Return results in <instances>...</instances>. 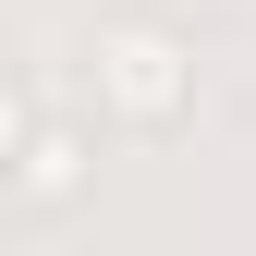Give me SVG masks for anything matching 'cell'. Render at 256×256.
Listing matches in <instances>:
<instances>
[{
	"mask_svg": "<svg viewBox=\"0 0 256 256\" xmlns=\"http://www.w3.org/2000/svg\"><path fill=\"white\" fill-rule=\"evenodd\" d=\"M86 86H98V110L122 122V134H171V122L196 110V49H183L171 24L122 12V24L86 37Z\"/></svg>",
	"mask_w": 256,
	"mask_h": 256,
	"instance_id": "6da1fadb",
	"label": "cell"
},
{
	"mask_svg": "<svg viewBox=\"0 0 256 256\" xmlns=\"http://www.w3.org/2000/svg\"><path fill=\"white\" fill-rule=\"evenodd\" d=\"M86 158H98V146H86L74 122H37V146L12 158V196H24V208H61V196H86Z\"/></svg>",
	"mask_w": 256,
	"mask_h": 256,
	"instance_id": "7a4b0ae2",
	"label": "cell"
},
{
	"mask_svg": "<svg viewBox=\"0 0 256 256\" xmlns=\"http://www.w3.org/2000/svg\"><path fill=\"white\" fill-rule=\"evenodd\" d=\"M24 146H37V110H24V86L0 74V183H12V158H24Z\"/></svg>",
	"mask_w": 256,
	"mask_h": 256,
	"instance_id": "3957f363",
	"label": "cell"
}]
</instances>
